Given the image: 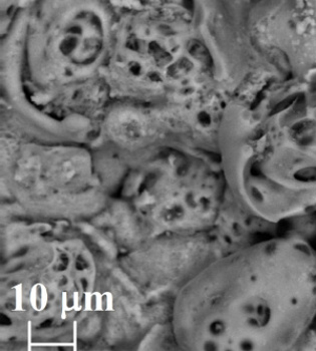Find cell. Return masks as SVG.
Returning <instances> with one entry per match:
<instances>
[{"instance_id": "1", "label": "cell", "mask_w": 316, "mask_h": 351, "mask_svg": "<svg viewBox=\"0 0 316 351\" xmlns=\"http://www.w3.org/2000/svg\"><path fill=\"white\" fill-rule=\"evenodd\" d=\"M315 308L313 251L302 242L268 239L214 258L186 281L170 326L183 349H286Z\"/></svg>"}, {"instance_id": "2", "label": "cell", "mask_w": 316, "mask_h": 351, "mask_svg": "<svg viewBox=\"0 0 316 351\" xmlns=\"http://www.w3.org/2000/svg\"><path fill=\"white\" fill-rule=\"evenodd\" d=\"M104 2H41L18 13L2 45L9 101L39 123L79 128L102 121L116 12Z\"/></svg>"}, {"instance_id": "3", "label": "cell", "mask_w": 316, "mask_h": 351, "mask_svg": "<svg viewBox=\"0 0 316 351\" xmlns=\"http://www.w3.org/2000/svg\"><path fill=\"white\" fill-rule=\"evenodd\" d=\"M2 177L31 218L69 220L104 206L94 158L82 143L4 138Z\"/></svg>"}, {"instance_id": "4", "label": "cell", "mask_w": 316, "mask_h": 351, "mask_svg": "<svg viewBox=\"0 0 316 351\" xmlns=\"http://www.w3.org/2000/svg\"><path fill=\"white\" fill-rule=\"evenodd\" d=\"M219 183L202 159L160 152L127 175L122 200L141 231L195 233L214 220Z\"/></svg>"}]
</instances>
